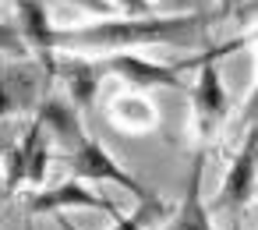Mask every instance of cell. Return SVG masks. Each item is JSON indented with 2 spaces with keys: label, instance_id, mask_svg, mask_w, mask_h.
Segmentation results:
<instances>
[{
  "label": "cell",
  "instance_id": "cell-1",
  "mask_svg": "<svg viewBox=\"0 0 258 230\" xmlns=\"http://www.w3.org/2000/svg\"><path fill=\"white\" fill-rule=\"evenodd\" d=\"M216 22L212 11L145 15V18H96L89 25L57 29V50L64 53H120L138 46H198Z\"/></svg>",
  "mask_w": 258,
  "mask_h": 230
},
{
  "label": "cell",
  "instance_id": "cell-2",
  "mask_svg": "<svg viewBox=\"0 0 258 230\" xmlns=\"http://www.w3.org/2000/svg\"><path fill=\"white\" fill-rule=\"evenodd\" d=\"M64 163H68V170H71L75 181H106V184H117V188H124L127 195H135L145 209H159V198H156L135 174H127V170L110 156V149H106L99 138H92V135H85L75 149H68Z\"/></svg>",
  "mask_w": 258,
  "mask_h": 230
},
{
  "label": "cell",
  "instance_id": "cell-3",
  "mask_svg": "<svg viewBox=\"0 0 258 230\" xmlns=\"http://www.w3.org/2000/svg\"><path fill=\"white\" fill-rule=\"evenodd\" d=\"M195 68V82H191V113H195V131L202 142H209L212 135H219V128L230 117V92L219 71V61L209 57V50H202L198 57H191Z\"/></svg>",
  "mask_w": 258,
  "mask_h": 230
},
{
  "label": "cell",
  "instance_id": "cell-4",
  "mask_svg": "<svg viewBox=\"0 0 258 230\" xmlns=\"http://www.w3.org/2000/svg\"><path fill=\"white\" fill-rule=\"evenodd\" d=\"M191 68V61H177V64H159L149 61L135 50H120V53H106L103 57V71L120 78L124 89L135 92H149V89H184L180 75Z\"/></svg>",
  "mask_w": 258,
  "mask_h": 230
},
{
  "label": "cell",
  "instance_id": "cell-5",
  "mask_svg": "<svg viewBox=\"0 0 258 230\" xmlns=\"http://www.w3.org/2000/svg\"><path fill=\"white\" fill-rule=\"evenodd\" d=\"M71 209H92V212H106L110 219L120 216V205L110 198V195H99L92 191L89 184L82 181H64V184H53V188H43V191H32L25 198V216L36 219V216H60V212H71Z\"/></svg>",
  "mask_w": 258,
  "mask_h": 230
},
{
  "label": "cell",
  "instance_id": "cell-6",
  "mask_svg": "<svg viewBox=\"0 0 258 230\" xmlns=\"http://www.w3.org/2000/svg\"><path fill=\"white\" fill-rule=\"evenodd\" d=\"M50 170V135L43 128L39 117H32V124L25 128L22 142L8 152L4 163V195H15L22 184H43Z\"/></svg>",
  "mask_w": 258,
  "mask_h": 230
},
{
  "label": "cell",
  "instance_id": "cell-7",
  "mask_svg": "<svg viewBox=\"0 0 258 230\" xmlns=\"http://www.w3.org/2000/svg\"><path fill=\"white\" fill-rule=\"evenodd\" d=\"M254 191H258V128H247V138L240 142L237 156L226 166L223 188L216 191V205H219V212L237 219L240 209H247V202H254Z\"/></svg>",
  "mask_w": 258,
  "mask_h": 230
},
{
  "label": "cell",
  "instance_id": "cell-8",
  "mask_svg": "<svg viewBox=\"0 0 258 230\" xmlns=\"http://www.w3.org/2000/svg\"><path fill=\"white\" fill-rule=\"evenodd\" d=\"M15 18H18V32L32 53V61L46 71V78H57V25L50 22V11L43 0H18L15 4Z\"/></svg>",
  "mask_w": 258,
  "mask_h": 230
},
{
  "label": "cell",
  "instance_id": "cell-9",
  "mask_svg": "<svg viewBox=\"0 0 258 230\" xmlns=\"http://www.w3.org/2000/svg\"><path fill=\"white\" fill-rule=\"evenodd\" d=\"M46 71L36 61H15L0 71V121L15 113H36L43 103Z\"/></svg>",
  "mask_w": 258,
  "mask_h": 230
},
{
  "label": "cell",
  "instance_id": "cell-10",
  "mask_svg": "<svg viewBox=\"0 0 258 230\" xmlns=\"http://www.w3.org/2000/svg\"><path fill=\"white\" fill-rule=\"evenodd\" d=\"M202 174H205V149H198L195 159H191V174H187V184H184V198L177 202L166 230H216L212 226L209 202L202 195Z\"/></svg>",
  "mask_w": 258,
  "mask_h": 230
},
{
  "label": "cell",
  "instance_id": "cell-11",
  "mask_svg": "<svg viewBox=\"0 0 258 230\" xmlns=\"http://www.w3.org/2000/svg\"><path fill=\"white\" fill-rule=\"evenodd\" d=\"M103 78H106L103 61H85L82 53H78V57L71 53L68 61L57 64V82L68 89V99H71L82 113L92 110V103H96V96H99V89H103Z\"/></svg>",
  "mask_w": 258,
  "mask_h": 230
},
{
  "label": "cell",
  "instance_id": "cell-12",
  "mask_svg": "<svg viewBox=\"0 0 258 230\" xmlns=\"http://www.w3.org/2000/svg\"><path fill=\"white\" fill-rule=\"evenodd\" d=\"M36 117L43 121L46 135H50L57 145H64V149H75V145L85 138V121H82L85 113H82L71 99H64V96H43Z\"/></svg>",
  "mask_w": 258,
  "mask_h": 230
},
{
  "label": "cell",
  "instance_id": "cell-13",
  "mask_svg": "<svg viewBox=\"0 0 258 230\" xmlns=\"http://www.w3.org/2000/svg\"><path fill=\"white\" fill-rule=\"evenodd\" d=\"M106 113H110V124L120 128L124 135H145L159 124V110L152 106V99L145 92H135V89L113 92L106 103Z\"/></svg>",
  "mask_w": 258,
  "mask_h": 230
},
{
  "label": "cell",
  "instance_id": "cell-14",
  "mask_svg": "<svg viewBox=\"0 0 258 230\" xmlns=\"http://www.w3.org/2000/svg\"><path fill=\"white\" fill-rule=\"evenodd\" d=\"M0 53L4 57H32L29 53V46H25V39H22V32H18V25H8V22H0Z\"/></svg>",
  "mask_w": 258,
  "mask_h": 230
},
{
  "label": "cell",
  "instance_id": "cell-15",
  "mask_svg": "<svg viewBox=\"0 0 258 230\" xmlns=\"http://www.w3.org/2000/svg\"><path fill=\"white\" fill-rule=\"evenodd\" d=\"M60 4H71L78 11H89L92 18H113V4H110V0H60Z\"/></svg>",
  "mask_w": 258,
  "mask_h": 230
},
{
  "label": "cell",
  "instance_id": "cell-16",
  "mask_svg": "<svg viewBox=\"0 0 258 230\" xmlns=\"http://www.w3.org/2000/svg\"><path fill=\"white\" fill-rule=\"evenodd\" d=\"M113 11H124V18H145V15H156L152 11V0H110Z\"/></svg>",
  "mask_w": 258,
  "mask_h": 230
},
{
  "label": "cell",
  "instance_id": "cell-17",
  "mask_svg": "<svg viewBox=\"0 0 258 230\" xmlns=\"http://www.w3.org/2000/svg\"><path fill=\"white\" fill-rule=\"evenodd\" d=\"M159 4L166 8V15H184L195 8V0H159Z\"/></svg>",
  "mask_w": 258,
  "mask_h": 230
},
{
  "label": "cell",
  "instance_id": "cell-18",
  "mask_svg": "<svg viewBox=\"0 0 258 230\" xmlns=\"http://www.w3.org/2000/svg\"><path fill=\"white\" fill-rule=\"evenodd\" d=\"M113 226H117V230H145L138 216H124V212H120V216L113 219Z\"/></svg>",
  "mask_w": 258,
  "mask_h": 230
},
{
  "label": "cell",
  "instance_id": "cell-19",
  "mask_svg": "<svg viewBox=\"0 0 258 230\" xmlns=\"http://www.w3.org/2000/svg\"><path fill=\"white\" fill-rule=\"evenodd\" d=\"M240 4H244V0H219V11H216V18H226V15H233Z\"/></svg>",
  "mask_w": 258,
  "mask_h": 230
},
{
  "label": "cell",
  "instance_id": "cell-20",
  "mask_svg": "<svg viewBox=\"0 0 258 230\" xmlns=\"http://www.w3.org/2000/svg\"><path fill=\"white\" fill-rule=\"evenodd\" d=\"M226 230H240V223H237V219H230V226H226Z\"/></svg>",
  "mask_w": 258,
  "mask_h": 230
},
{
  "label": "cell",
  "instance_id": "cell-21",
  "mask_svg": "<svg viewBox=\"0 0 258 230\" xmlns=\"http://www.w3.org/2000/svg\"><path fill=\"white\" fill-rule=\"evenodd\" d=\"M0 188H4V166H0Z\"/></svg>",
  "mask_w": 258,
  "mask_h": 230
},
{
  "label": "cell",
  "instance_id": "cell-22",
  "mask_svg": "<svg viewBox=\"0 0 258 230\" xmlns=\"http://www.w3.org/2000/svg\"><path fill=\"white\" fill-rule=\"evenodd\" d=\"M254 202H258V191H254Z\"/></svg>",
  "mask_w": 258,
  "mask_h": 230
}]
</instances>
